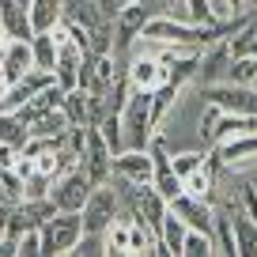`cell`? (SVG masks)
<instances>
[{"label":"cell","instance_id":"27","mask_svg":"<svg viewBox=\"0 0 257 257\" xmlns=\"http://www.w3.org/2000/svg\"><path fill=\"white\" fill-rule=\"evenodd\" d=\"M19 257H42V227H27L19 234Z\"/></svg>","mask_w":257,"mask_h":257},{"label":"cell","instance_id":"31","mask_svg":"<svg viewBox=\"0 0 257 257\" xmlns=\"http://www.w3.org/2000/svg\"><path fill=\"white\" fill-rule=\"evenodd\" d=\"M8 91H12V80L4 72H0V102H4V98H8Z\"/></svg>","mask_w":257,"mask_h":257},{"label":"cell","instance_id":"11","mask_svg":"<svg viewBox=\"0 0 257 257\" xmlns=\"http://www.w3.org/2000/svg\"><path fill=\"white\" fill-rule=\"evenodd\" d=\"M83 57H87V49H80L72 38H64L61 49H57V64H53V80L61 83L64 91L80 87V68H83Z\"/></svg>","mask_w":257,"mask_h":257},{"label":"cell","instance_id":"4","mask_svg":"<svg viewBox=\"0 0 257 257\" xmlns=\"http://www.w3.org/2000/svg\"><path fill=\"white\" fill-rule=\"evenodd\" d=\"M125 212V201H121V193L113 189L110 182H102V185H95L91 189V197H87V204H83V231H91V234H102L106 227L113 223V219Z\"/></svg>","mask_w":257,"mask_h":257},{"label":"cell","instance_id":"6","mask_svg":"<svg viewBox=\"0 0 257 257\" xmlns=\"http://www.w3.org/2000/svg\"><path fill=\"white\" fill-rule=\"evenodd\" d=\"M125 208L133 212L137 219H144L148 227H155V231H159V227H163V216H167V208H170V201L155 189L152 182H148V185H133V189H128Z\"/></svg>","mask_w":257,"mask_h":257},{"label":"cell","instance_id":"2","mask_svg":"<svg viewBox=\"0 0 257 257\" xmlns=\"http://www.w3.org/2000/svg\"><path fill=\"white\" fill-rule=\"evenodd\" d=\"M121 133H125V148H148L155 137L152 121V91H133L121 110Z\"/></svg>","mask_w":257,"mask_h":257},{"label":"cell","instance_id":"29","mask_svg":"<svg viewBox=\"0 0 257 257\" xmlns=\"http://www.w3.org/2000/svg\"><path fill=\"white\" fill-rule=\"evenodd\" d=\"M8 46H12V34H8V27L0 23V57L8 53Z\"/></svg>","mask_w":257,"mask_h":257},{"label":"cell","instance_id":"22","mask_svg":"<svg viewBox=\"0 0 257 257\" xmlns=\"http://www.w3.org/2000/svg\"><path fill=\"white\" fill-rule=\"evenodd\" d=\"M64 113H68V121L72 125H91V91L83 87H72V91H64Z\"/></svg>","mask_w":257,"mask_h":257},{"label":"cell","instance_id":"17","mask_svg":"<svg viewBox=\"0 0 257 257\" xmlns=\"http://www.w3.org/2000/svg\"><path fill=\"white\" fill-rule=\"evenodd\" d=\"M185 234H189V223H185V219L178 216L174 208H167V216H163V227H159V242H163V253H167V257H182Z\"/></svg>","mask_w":257,"mask_h":257},{"label":"cell","instance_id":"12","mask_svg":"<svg viewBox=\"0 0 257 257\" xmlns=\"http://www.w3.org/2000/svg\"><path fill=\"white\" fill-rule=\"evenodd\" d=\"M170 208H174L178 216H182L185 223L193 227V231H208V234H212V223H216V208H212L208 201H197V197H189V193H178L174 201H170Z\"/></svg>","mask_w":257,"mask_h":257},{"label":"cell","instance_id":"18","mask_svg":"<svg viewBox=\"0 0 257 257\" xmlns=\"http://www.w3.org/2000/svg\"><path fill=\"white\" fill-rule=\"evenodd\" d=\"M128 231H133V212H121L117 219H113L110 227L102 231V238H106V253H117V257H128Z\"/></svg>","mask_w":257,"mask_h":257},{"label":"cell","instance_id":"30","mask_svg":"<svg viewBox=\"0 0 257 257\" xmlns=\"http://www.w3.org/2000/svg\"><path fill=\"white\" fill-rule=\"evenodd\" d=\"M227 4L234 8V16H242V12H249V4H253V0H227Z\"/></svg>","mask_w":257,"mask_h":257},{"label":"cell","instance_id":"8","mask_svg":"<svg viewBox=\"0 0 257 257\" xmlns=\"http://www.w3.org/2000/svg\"><path fill=\"white\" fill-rule=\"evenodd\" d=\"M113 174L128 178L133 185H148L155 182V155L152 148H125L113 155Z\"/></svg>","mask_w":257,"mask_h":257},{"label":"cell","instance_id":"1","mask_svg":"<svg viewBox=\"0 0 257 257\" xmlns=\"http://www.w3.org/2000/svg\"><path fill=\"white\" fill-rule=\"evenodd\" d=\"M83 238V212H53L42 223V257H68Z\"/></svg>","mask_w":257,"mask_h":257},{"label":"cell","instance_id":"20","mask_svg":"<svg viewBox=\"0 0 257 257\" xmlns=\"http://www.w3.org/2000/svg\"><path fill=\"white\" fill-rule=\"evenodd\" d=\"M231 219H234V238H238V257H257V219L246 216L242 208H234Z\"/></svg>","mask_w":257,"mask_h":257},{"label":"cell","instance_id":"9","mask_svg":"<svg viewBox=\"0 0 257 257\" xmlns=\"http://www.w3.org/2000/svg\"><path fill=\"white\" fill-rule=\"evenodd\" d=\"M125 76L133 83V91H155L163 80H167V64L152 53H128Z\"/></svg>","mask_w":257,"mask_h":257},{"label":"cell","instance_id":"28","mask_svg":"<svg viewBox=\"0 0 257 257\" xmlns=\"http://www.w3.org/2000/svg\"><path fill=\"white\" fill-rule=\"evenodd\" d=\"M16 159H19V148L0 144V170H12V167H16Z\"/></svg>","mask_w":257,"mask_h":257},{"label":"cell","instance_id":"19","mask_svg":"<svg viewBox=\"0 0 257 257\" xmlns=\"http://www.w3.org/2000/svg\"><path fill=\"white\" fill-rule=\"evenodd\" d=\"M31 23H34V34L64 23V0H31Z\"/></svg>","mask_w":257,"mask_h":257},{"label":"cell","instance_id":"21","mask_svg":"<svg viewBox=\"0 0 257 257\" xmlns=\"http://www.w3.org/2000/svg\"><path fill=\"white\" fill-rule=\"evenodd\" d=\"M68 113H64V106H57V110L42 113V117L31 121V137H49V140H61L64 133H68Z\"/></svg>","mask_w":257,"mask_h":257},{"label":"cell","instance_id":"3","mask_svg":"<svg viewBox=\"0 0 257 257\" xmlns=\"http://www.w3.org/2000/svg\"><path fill=\"white\" fill-rule=\"evenodd\" d=\"M91 189H95V182L87 178V170H83V163H80V167H72V170H64V174L53 178L49 201L57 204V212H83Z\"/></svg>","mask_w":257,"mask_h":257},{"label":"cell","instance_id":"15","mask_svg":"<svg viewBox=\"0 0 257 257\" xmlns=\"http://www.w3.org/2000/svg\"><path fill=\"white\" fill-rule=\"evenodd\" d=\"M0 23L8 27L12 38H34V23H31V8L19 0H0Z\"/></svg>","mask_w":257,"mask_h":257},{"label":"cell","instance_id":"24","mask_svg":"<svg viewBox=\"0 0 257 257\" xmlns=\"http://www.w3.org/2000/svg\"><path fill=\"white\" fill-rule=\"evenodd\" d=\"M216 253V238H212L208 231H193L185 234V246H182V257H212Z\"/></svg>","mask_w":257,"mask_h":257},{"label":"cell","instance_id":"16","mask_svg":"<svg viewBox=\"0 0 257 257\" xmlns=\"http://www.w3.org/2000/svg\"><path fill=\"white\" fill-rule=\"evenodd\" d=\"M234 208H238V204H223V208H216V223H212L216 253H227V257H238V238H234V219H231Z\"/></svg>","mask_w":257,"mask_h":257},{"label":"cell","instance_id":"10","mask_svg":"<svg viewBox=\"0 0 257 257\" xmlns=\"http://www.w3.org/2000/svg\"><path fill=\"white\" fill-rule=\"evenodd\" d=\"M216 163L223 170H242L249 163H257V133H246V137H234V140H223V144L212 148Z\"/></svg>","mask_w":257,"mask_h":257},{"label":"cell","instance_id":"5","mask_svg":"<svg viewBox=\"0 0 257 257\" xmlns=\"http://www.w3.org/2000/svg\"><path fill=\"white\" fill-rule=\"evenodd\" d=\"M204 102H216L219 110H234V113H257V87H242V83L219 80V83H204L201 87Z\"/></svg>","mask_w":257,"mask_h":257},{"label":"cell","instance_id":"25","mask_svg":"<svg viewBox=\"0 0 257 257\" xmlns=\"http://www.w3.org/2000/svg\"><path fill=\"white\" fill-rule=\"evenodd\" d=\"M170 163H174V174L185 182L193 170H201L204 163H208V152H197V148H193V152H178V155H170Z\"/></svg>","mask_w":257,"mask_h":257},{"label":"cell","instance_id":"13","mask_svg":"<svg viewBox=\"0 0 257 257\" xmlns=\"http://www.w3.org/2000/svg\"><path fill=\"white\" fill-rule=\"evenodd\" d=\"M31 68H34V46H31V38H12L8 53L0 57V72L8 76L12 83H19Z\"/></svg>","mask_w":257,"mask_h":257},{"label":"cell","instance_id":"26","mask_svg":"<svg viewBox=\"0 0 257 257\" xmlns=\"http://www.w3.org/2000/svg\"><path fill=\"white\" fill-rule=\"evenodd\" d=\"M238 208L257 219V174H246L238 182Z\"/></svg>","mask_w":257,"mask_h":257},{"label":"cell","instance_id":"14","mask_svg":"<svg viewBox=\"0 0 257 257\" xmlns=\"http://www.w3.org/2000/svg\"><path fill=\"white\" fill-rule=\"evenodd\" d=\"M182 91H185V87H178V83H170V80H163L159 87L152 91V121H155V133L170 121L174 106L182 102Z\"/></svg>","mask_w":257,"mask_h":257},{"label":"cell","instance_id":"7","mask_svg":"<svg viewBox=\"0 0 257 257\" xmlns=\"http://www.w3.org/2000/svg\"><path fill=\"white\" fill-rule=\"evenodd\" d=\"M83 170L95 185H102L113 174V148L98 133V125H87V148H83Z\"/></svg>","mask_w":257,"mask_h":257},{"label":"cell","instance_id":"23","mask_svg":"<svg viewBox=\"0 0 257 257\" xmlns=\"http://www.w3.org/2000/svg\"><path fill=\"white\" fill-rule=\"evenodd\" d=\"M31 140V125L19 113H0V144H12L23 152V144Z\"/></svg>","mask_w":257,"mask_h":257}]
</instances>
